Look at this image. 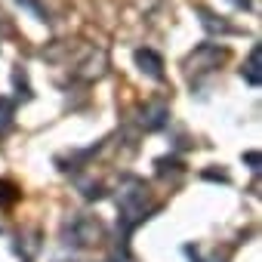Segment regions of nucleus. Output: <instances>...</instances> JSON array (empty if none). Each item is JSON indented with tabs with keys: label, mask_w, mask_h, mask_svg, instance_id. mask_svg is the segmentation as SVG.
I'll list each match as a JSON object with an SVG mask.
<instances>
[{
	"label": "nucleus",
	"mask_w": 262,
	"mask_h": 262,
	"mask_svg": "<svg viewBox=\"0 0 262 262\" xmlns=\"http://www.w3.org/2000/svg\"><path fill=\"white\" fill-rule=\"evenodd\" d=\"M145 201H148L145 182H139V179H126V185L120 188V198H117L123 231H129L133 225H139V222L145 219Z\"/></svg>",
	"instance_id": "f257e3e1"
},
{
	"label": "nucleus",
	"mask_w": 262,
	"mask_h": 262,
	"mask_svg": "<svg viewBox=\"0 0 262 262\" xmlns=\"http://www.w3.org/2000/svg\"><path fill=\"white\" fill-rule=\"evenodd\" d=\"M222 59H225V50H219V47H213V43H204V47H198V50L188 56L185 68H188V71H210V68H219Z\"/></svg>",
	"instance_id": "f03ea898"
},
{
	"label": "nucleus",
	"mask_w": 262,
	"mask_h": 262,
	"mask_svg": "<svg viewBox=\"0 0 262 262\" xmlns=\"http://www.w3.org/2000/svg\"><path fill=\"white\" fill-rule=\"evenodd\" d=\"M136 65L142 74H148L151 80H161L164 77V59L155 53V50H136Z\"/></svg>",
	"instance_id": "7ed1b4c3"
},
{
	"label": "nucleus",
	"mask_w": 262,
	"mask_h": 262,
	"mask_svg": "<svg viewBox=\"0 0 262 262\" xmlns=\"http://www.w3.org/2000/svg\"><path fill=\"white\" fill-rule=\"evenodd\" d=\"M167 117H170V108L164 102H148L142 108V126L145 129H161L167 123Z\"/></svg>",
	"instance_id": "20e7f679"
},
{
	"label": "nucleus",
	"mask_w": 262,
	"mask_h": 262,
	"mask_svg": "<svg viewBox=\"0 0 262 262\" xmlns=\"http://www.w3.org/2000/svg\"><path fill=\"white\" fill-rule=\"evenodd\" d=\"M74 237H77L80 244H96V241L102 237V225H99V219H90V216L77 219V225H74Z\"/></svg>",
	"instance_id": "39448f33"
},
{
	"label": "nucleus",
	"mask_w": 262,
	"mask_h": 262,
	"mask_svg": "<svg viewBox=\"0 0 262 262\" xmlns=\"http://www.w3.org/2000/svg\"><path fill=\"white\" fill-rule=\"evenodd\" d=\"M241 74H244V80H247L250 86H259V83H262V50H259V47H253V53H250L247 65L241 68Z\"/></svg>",
	"instance_id": "423d86ee"
},
{
	"label": "nucleus",
	"mask_w": 262,
	"mask_h": 262,
	"mask_svg": "<svg viewBox=\"0 0 262 262\" xmlns=\"http://www.w3.org/2000/svg\"><path fill=\"white\" fill-rule=\"evenodd\" d=\"M198 13L204 16L201 22H204V28H207V31H219V34H231V25H228V22H222V19H216V16H213V13H207V10H198Z\"/></svg>",
	"instance_id": "0eeeda50"
},
{
	"label": "nucleus",
	"mask_w": 262,
	"mask_h": 262,
	"mask_svg": "<svg viewBox=\"0 0 262 262\" xmlns=\"http://www.w3.org/2000/svg\"><path fill=\"white\" fill-rule=\"evenodd\" d=\"M13 111H16V102L7 99V96H0V133L13 123Z\"/></svg>",
	"instance_id": "6e6552de"
},
{
	"label": "nucleus",
	"mask_w": 262,
	"mask_h": 262,
	"mask_svg": "<svg viewBox=\"0 0 262 262\" xmlns=\"http://www.w3.org/2000/svg\"><path fill=\"white\" fill-rule=\"evenodd\" d=\"M19 201V188L13 182H0V207H13Z\"/></svg>",
	"instance_id": "1a4fd4ad"
},
{
	"label": "nucleus",
	"mask_w": 262,
	"mask_h": 262,
	"mask_svg": "<svg viewBox=\"0 0 262 262\" xmlns=\"http://www.w3.org/2000/svg\"><path fill=\"white\" fill-rule=\"evenodd\" d=\"M244 161H247V164H253V167H259V155H256V151H250V155H244Z\"/></svg>",
	"instance_id": "9d476101"
},
{
	"label": "nucleus",
	"mask_w": 262,
	"mask_h": 262,
	"mask_svg": "<svg viewBox=\"0 0 262 262\" xmlns=\"http://www.w3.org/2000/svg\"><path fill=\"white\" fill-rule=\"evenodd\" d=\"M234 7H250V0H231Z\"/></svg>",
	"instance_id": "9b49d317"
}]
</instances>
